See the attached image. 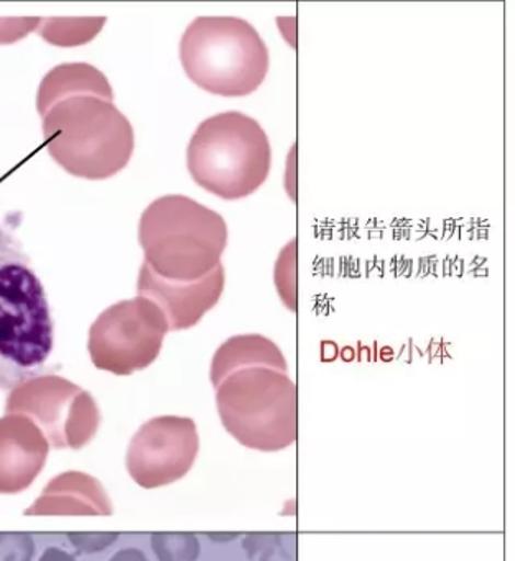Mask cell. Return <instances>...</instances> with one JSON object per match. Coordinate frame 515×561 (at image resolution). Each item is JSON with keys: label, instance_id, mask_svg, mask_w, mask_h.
Returning <instances> with one entry per match:
<instances>
[{"label": "cell", "instance_id": "cell-1", "mask_svg": "<svg viewBox=\"0 0 515 561\" xmlns=\"http://www.w3.org/2000/svg\"><path fill=\"white\" fill-rule=\"evenodd\" d=\"M107 78L88 64L58 65L42 80L37 110L52 159L70 175L107 180L133 159V124Z\"/></svg>", "mask_w": 515, "mask_h": 561}, {"label": "cell", "instance_id": "cell-2", "mask_svg": "<svg viewBox=\"0 0 515 561\" xmlns=\"http://www.w3.org/2000/svg\"><path fill=\"white\" fill-rule=\"evenodd\" d=\"M144 265L173 284H195L221 265L228 226L221 215L183 195L156 199L142 213Z\"/></svg>", "mask_w": 515, "mask_h": 561}, {"label": "cell", "instance_id": "cell-3", "mask_svg": "<svg viewBox=\"0 0 515 561\" xmlns=\"http://www.w3.org/2000/svg\"><path fill=\"white\" fill-rule=\"evenodd\" d=\"M54 350L47 294L24 245L0 225V380L32 373Z\"/></svg>", "mask_w": 515, "mask_h": 561}, {"label": "cell", "instance_id": "cell-4", "mask_svg": "<svg viewBox=\"0 0 515 561\" xmlns=\"http://www.w3.org/2000/svg\"><path fill=\"white\" fill-rule=\"evenodd\" d=\"M271 163L267 134L258 121L236 111L199 124L186 150V165L196 185L229 202L258 192Z\"/></svg>", "mask_w": 515, "mask_h": 561}, {"label": "cell", "instance_id": "cell-5", "mask_svg": "<svg viewBox=\"0 0 515 561\" xmlns=\"http://www.w3.org/2000/svg\"><path fill=\"white\" fill-rule=\"evenodd\" d=\"M180 60L186 77L216 96H249L268 73L264 41L238 18L195 19L180 42Z\"/></svg>", "mask_w": 515, "mask_h": 561}, {"label": "cell", "instance_id": "cell-6", "mask_svg": "<svg viewBox=\"0 0 515 561\" xmlns=\"http://www.w3.org/2000/svg\"><path fill=\"white\" fill-rule=\"evenodd\" d=\"M216 403L226 432L248 448L275 453L297 442V386L287 373L236 370L216 387Z\"/></svg>", "mask_w": 515, "mask_h": 561}, {"label": "cell", "instance_id": "cell-7", "mask_svg": "<svg viewBox=\"0 0 515 561\" xmlns=\"http://www.w3.org/2000/svg\"><path fill=\"white\" fill-rule=\"evenodd\" d=\"M169 331L165 313L149 298L119 301L91 327V360L98 369L130 376L156 363Z\"/></svg>", "mask_w": 515, "mask_h": 561}, {"label": "cell", "instance_id": "cell-8", "mask_svg": "<svg viewBox=\"0 0 515 561\" xmlns=\"http://www.w3.org/2000/svg\"><path fill=\"white\" fill-rule=\"evenodd\" d=\"M5 410L34 420L54 448H83L100 428V409L93 396L60 376H38L19 383Z\"/></svg>", "mask_w": 515, "mask_h": 561}, {"label": "cell", "instance_id": "cell-9", "mask_svg": "<svg viewBox=\"0 0 515 561\" xmlns=\"http://www.w3.org/2000/svg\"><path fill=\"white\" fill-rule=\"evenodd\" d=\"M198 451V430L192 419L157 416L134 435L127 449V471L142 488H162L185 478Z\"/></svg>", "mask_w": 515, "mask_h": 561}, {"label": "cell", "instance_id": "cell-10", "mask_svg": "<svg viewBox=\"0 0 515 561\" xmlns=\"http://www.w3.org/2000/svg\"><path fill=\"white\" fill-rule=\"evenodd\" d=\"M226 275L222 264L213 274L195 284H173L140 267L137 290L165 313L170 331L188 330L199 323L218 305L225 291Z\"/></svg>", "mask_w": 515, "mask_h": 561}, {"label": "cell", "instance_id": "cell-11", "mask_svg": "<svg viewBox=\"0 0 515 561\" xmlns=\"http://www.w3.org/2000/svg\"><path fill=\"white\" fill-rule=\"evenodd\" d=\"M50 443L41 426L24 415L0 419V494H19L37 479Z\"/></svg>", "mask_w": 515, "mask_h": 561}, {"label": "cell", "instance_id": "cell-12", "mask_svg": "<svg viewBox=\"0 0 515 561\" xmlns=\"http://www.w3.org/2000/svg\"><path fill=\"white\" fill-rule=\"evenodd\" d=\"M113 502L101 482L83 472H64L52 479L25 515H111Z\"/></svg>", "mask_w": 515, "mask_h": 561}, {"label": "cell", "instance_id": "cell-13", "mask_svg": "<svg viewBox=\"0 0 515 561\" xmlns=\"http://www.w3.org/2000/svg\"><path fill=\"white\" fill-rule=\"evenodd\" d=\"M248 367H272L288 373L287 360L277 344L261 334H242L229 337L216 351L211 363L213 386H219L226 377Z\"/></svg>", "mask_w": 515, "mask_h": 561}, {"label": "cell", "instance_id": "cell-14", "mask_svg": "<svg viewBox=\"0 0 515 561\" xmlns=\"http://www.w3.org/2000/svg\"><path fill=\"white\" fill-rule=\"evenodd\" d=\"M106 24V19H42L38 34L57 47L90 44Z\"/></svg>", "mask_w": 515, "mask_h": 561}, {"label": "cell", "instance_id": "cell-15", "mask_svg": "<svg viewBox=\"0 0 515 561\" xmlns=\"http://www.w3.org/2000/svg\"><path fill=\"white\" fill-rule=\"evenodd\" d=\"M152 543L160 561H196L199 554L195 535H156Z\"/></svg>", "mask_w": 515, "mask_h": 561}, {"label": "cell", "instance_id": "cell-16", "mask_svg": "<svg viewBox=\"0 0 515 561\" xmlns=\"http://www.w3.org/2000/svg\"><path fill=\"white\" fill-rule=\"evenodd\" d=\"M34 541L28 535H0V561H31Z\"/></svg>", "mask_w": 515, "mask_h": 561}, {"label": "cell", "instance_id": "cell-17", "mask_svg": "<svg viewBox=\"0 0 515 561\" xmlns=\"http://www.w3.org/2000/svg\"><path fill=\"white\" fill-rule=\"evenodd\" d=\"M42 19H0V45H11L38 31Z\"/></svg>", "mask_w": 515, "mask_h": 561}, {"label": "cell", "instance_id": "cell-18", "mask_svg": "<svg viewBox=\"0 0 515 561\" xmlns=\"http://www.w3.org/2000/svg\"><path fill=\"white\" fill-rule=\"evenodd\" d=\"M70 537L83 540V543H78V547L87 551L103 550L110 541L117 538L116 535H113V537H110V535H70Z\"/></svg>", "mask_w": 515, "mask_h": 561}, {"label": "cell", "instance_id": "cell-19", "mask_svg": "<svg viewBox=\"0 0 515 561\" xmlns=\"http://www.w3.org/2000/svg\"><path fill=\"white\" fill-rule=\"evenodd\" d=\"M111 561H147V558L142 551L129 548V550L119 551Z\"/></svg>", "mask_w": 515, "mask_h": 561}, {"label": "cell", "instance_id": "cell-20", "mask_svg": "<svg viewBox=\"0 0 515 561\" xmlns=\"http://www.w3.org/2000/svg\"><path fill=\"white\" fill-rule=\"evenodd\" d=\"M41 561H75L70 554L65 553L64 550L58 548H48L44 554H42Z\"/></svg>", "mask_w": 515, "mask_h": 561}]
</instances>
